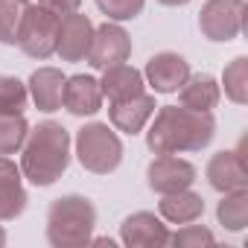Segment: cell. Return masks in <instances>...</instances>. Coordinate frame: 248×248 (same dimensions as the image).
<instances>
[{
    "label": "cell",
    "instance_id": "1",
    "mask_svg": "<svg viewBox=\"0 0 248 248\" xmlns=\"http://www.w3.org/2000/svg\"><path fill=\"white\" fill-rule=\"evenodd\" d=\"M146 132V146L155 155H181L202 152L216 135V120L210 111H193L184 105H161L152 114Z\"/></svg>",
    "mask_w": 248,
    "mask_h": 248
},
{
    "label": "cell",
    "instance_id": "2",
    "mask_svg": "<svg viewBox=\"0 0 248 248\" xmlns=\"http://www.w3.org/2000/svg\"><path fill=\"white\" fill-rule=\"evenodd\" d=\"M21 149V175L35 187L56 184L70 167V132L56 120H44L30 129Z\"/></svg>",
    "mask_w": 248,
    "mask_h": 248
},
{
    "label": "cell",
    "instance_id": "3",
    "mask_svg": "<svg viewBox=\"0 0 248 248\" xmlns=\"http://www.w3.org/2000/svg\"><path fill=\"white\" fill-rule=\"evenodd\" d=\"M96 228V207L85 196H62L47 210V242L56 248L91 242Z\"/></svg>",
    "mask_w": 248,
    "mask_h": 248
},
{
    "label": "cell",
    "instance_id": "4",
    "mask_svg": "<svg viewBox=\"0 0 248 248\" xmlns=\"http://www.w3.org/2000/svg\"><path fill=\"white\" fill-rule=\"evenodd\" d=\"M76 158L93 175H108L123 161V140L108 123H88L76 132Z\"/></svg>",
    "mask_w": 248,
    "mask_h": 248
},
{
    "label": "cell",
    "instance_id": "5",
    "mask_svg": "<svg viewBox=\"0 0 248 248\" xmlns=\"http://www.w3.org/2000/svg\"><path fill=\"white\" fill-rule=\"evenodd\" d=\"M199 30L207 41L228 44L245 30V0H207L199 12Z\"/></svg>",
    "mask_w": 248,
    "mask_h": 248
},
{
    "label": "cell",
    "instance_id": "6",
    "mask_svg": "<svg viewBox=\"0 0 248 248\" xmlns=\"http://www.w3.org/2000/svg\"><path fill=\"white\" fill-rule=\"evenodd\" d=\"M59 15L47 12L44 6L32 3L30 12H27V21L21 27V35H18V47L30 56V59H50L56 53V38H59Z\"/></svg>",
    "mask_w": 248,
    "mask_h": 248
},
{
    "label": "cell",
    "instance_id": "7",
    "mask_svg": "<svg viewBox=\"0 0 248 248\" xmlns=\"http://www.w3.org/2000/svg\"><path fill=\"white\" fill-rule=\"evenodd\" d=\"M129 56H132V38L117 21L93 27V38H91V50H88V64L93 70L123 64V62H129Z\"/></svg>",
    "mask_w": 248,
    "mask_h": 248
},
{
    "label": "cell",
    "instance_id": "8",
    "mask_svg": "<svg viewBox=\"0 0 248 248\" xmlns=\"http://www.w3.org/2000/svg\"><path fill=\"white\" fill-rule=\"evenodd\" d=\"M146 181H149V190L158 196L178 193V190L193 187L196 167L184 158H175V155H158L146 170Z\"/></svg>",
    "mask_w": 248,
    "mask_h": 248
},
{
    "label": "cell",
    "instance_id": "9",
    "mask_svg": "<svg viewBox=\"0 0 248 248\" xmlns=\"http://www.w3.org/2000/svg\"><path fill=\"white\" fill-rule=\"evenodd\" d=\"M93 38V24L82 12H70L59 21V38H56V53L62 62H85Z\"/></svg>",
    "mask_w": 248,
    "mask_h": 248
},
{
    "label": "cell",
    "instance_id": "10",
    "mask_svg": "<svg viewBox=\"0 0 248 248\" xmlns=\"http://www.w3.org/2000/svg\"><path fill=\"white\" fill-rule=\"evenodd\" d=\"M190 76V62L178 53H158L146 62L143 79L152 85L155 93H175Z\"/></svg>",
    "mask_w": 248,
    "mask_h": 248
},
{
    "label": "cell",
    "instance_id": "11",
    "mask_svg": "<svg viewBox=\"0 0 248 248\" xmlns=\"http://www.w3.org/2000/svg\"><path fill=\"white\" fill-rule=\"evenodd\" d=\"M207 184L216 193H233L248 190V170L239 149H222L207 164Z\"/></svg>",
    "mask_w": 248,
    "mask_h": 248
},
{
    "label": "cell",
    "instance_id": "12",
    "mask_svg": "<svg viewBox=\"0 0 248 248\" xmlns=\"http://www.w3.org/2000/svg\"><path fill=\"white\" fill-rule=\"evenodd\" d=\"M120 239L129 248H155V245H170V231L155 213L140 210V213H132L123 219Z\"/></svg>",
    "mask_w": 248,
    "mask_h": 248
},
{
    "label": "cell",
    "instance_id": "13",
    "mask_svg": "<svg viewBox=\"0 0 248 248\" xmlns=\"http://www.w3.org/2000/svg\"><path fill=\"white\" fill-rule=\"evenodd\" d=\"M62 105L73 114V117H93L102 108V88L99 79L88 76V73H76L64 79V91H62Z\"/></svg>",
    "mask_w": 248,
    "mask_h": 248
},
{
    "label": "cell",
    "instance_id": "14",
    "mask_svg": "<svg viewBox=\"0 0 248 248\" xmlns=\"http://www.w3.org/2000/svg\"><path fill=\"white\" fill-rule=\"evenodd\" d=\"M155 96L152 93H138V96H129V99H120V102H111L108 108V117H111V126L117 132H126V135H138L146 123L152 120L155 114Z\"/></svg>",
    "mask_w": 248,
    "mask_h": 248
},
{
    "label": "cell",
    "instance_id": "15",
    "mask_svg": "<svg viewBox=\"0 0 248 248\" xmlns=\"http://www.w3.org/2000/svg\"><path fill=\"white\" fill-rule=\"evenodd\" d=\"M27 190L21 178V167L0 155V222H12L27 210Z\"/></svg>",
    "mask_w": 248,
    "mask_h": 248
},
{
    "label": "cell",
    "instance_id": "16",
    "mask_svg": "<svg viewBox=\"0 0 248 248\" xmlns=\"http://www.w3.org/2000/svg\"><path fill=\"white\" fill-rule=\"evenodd\" d=\"M64 79H67V76H64L59 67H38V70L30 76L27 91H30V96H32V102H35V108H38V111L53 114V111H59V108H62Z\"/></svg>",
    "mask_w": 248,
    "mask_h": 248
},
{
    "label": "cell",
    "instance_id": "17",
    "mask_svg": "<svg viewBox=\"0 0 248 248\" xmlns=\"http://www.w3.org/2000/svg\"><path fill=\"white\" fill-rule=\"evenodd\" d=\"M99 88H102V99H108V102L129 99V96L143 93V73L123 62V64H114V67L102 70Z\"/></svg>",
    "mask_w": 248,
    "mask_h": 248
},
{
    "label": "cell",
    "instance_id": "18",
    "mask_svg": "<svg viewBox=\"0 0 248 248\" xmlns=\"http://www.w3.org/2000/svg\"><path fill=\"white\" fill-rule=\"evenodd\" d=\"M178 93V102L184 108H193V111H213L219 105V96H222V88L219 82L210 76V73H196V76H187V82L175 91Z\"/></svg>",
    "mask_w": 248,
    "mask_h": 248
},
{
    "label": "cell",
    "instance_id": "19",
    "mask_svg": "<svg viewBox=\"0 0 248 248\" xmlns=\"http://www.w3.org/2000/svg\"><path fill=\"white\" fill-rule=\"evenodd\" d=\"M158 210H161V216H164L170 225H187V222L202 219V213H204V199L187 187V190L161 196Z\"/></svg>",
    "mask_w": 248,
    "mask_h": 248
},
{
    "label": "cell",
    "instance_id": "20",
    "mask_svg": "<svg viewBox=\"0 0 248 248\" xmlns=\"http://www.w3.org/2000/svg\"><path fill=\"white\" fill-rule=\"evenodd\" d=\"M216 219L231 233L245 231V225H248V190L222 193V202L216 204Z\"/></svg>",
    "mask_w": 248,
    "mask_h": 248
},
{
    "label": "cell",
    "instance_id": "21",
    "mask_svg": "<svg viewBox=\"0 0 248 248\" xmlns=\"http://www.w3.org/2000/svg\"><path fill=\"white\" fill-rule=\"evenodd\" d=\"M30 6H32L30 0H0V41L3 44H9V47L18 44V35H21Z\"/></svg>",
    "mask_w": 248,
    "mask_h": 248
},
{
    "label": "cell",
    "instance_id": "22",
    "mask_svg": "<svg viewBox=\"0 0 248 248\" xmlns=\"http://www.w3.org/2000/svg\"><path fill=\"white\" fill-rule=\"evenodd\" d=\"M30 135L24 114H0V155H15Z\"/></svg>",
    "mask_w": 248,
    "mask_h": 248
},
{
    "label": "cell",
    "instance_id": "23",
    "mask_svg": "<svg viewBox=\"0 0 248 248\" xmlns=\"http://www.w3.org/2000/svg\"><path fill=\"white\" fill-rule=\"evenodd\" d=\"M222 85H225V96L236 105H245L248 102V59L245 56H236L225 73H222Z\"/></svg>",
    "mask_w": 248,
    "mask_h": 248
},
{
    "label": "cell",
    "instance_id": "24",
    "mask_svg": "<svg viewBox=\"0 0 248 248\" xmlns=\"http://www.w3.org/2000/svg\"><path fill=\"white\" fill-rule=\"evenodd\" d=\"M30 91L18 76H0V114H24Z\"/></svg>",
    "mask_w": 248,
    "mask_h": 248
},
{
    "label": "cell",
    "instance_id": "25",
    "mask_svg": "<svg viewBox=\"0 0 248 248\" xmlns=\"http://www.w3.org/2000/svg\"><path fill=\"white\" fill-rule=\"evenodd\" d=\"M96 6L108 21L120 24V21H135L143 12L146 0H96Z\"/></svg>",
    "mask_w": 248,
    "mask_h": 248
},
{
    "label": "cell",
    "instance_id": "26",
    "mask_svg": "<svg viewBox=\"0 0 248 248\" xmlns=\"http://www.w3.org/2000/svg\"><path fill=\"white\" fill-rule=\"evenodd\" d=\"M213 242H216L213 231H207L204 225H193V222H187L181 231L170 233V245H184V248H190V245H213Z\"/></svg>",
    "mask_w": 248,
    "mask_h": 248
},
{
    "label": "cell",
    "instance_id": "27",
    "mask_svg": "<svg viewBox=\"0 0 248 248\" xmlns=\"http://www.w3.org/2000/svg\"><path fill=\"white\" fill-rule=\"evenodd\" d=\"M38 6H44L47 12L64 18V15H70V12H79L82 0H38Z\"/></svg>",
    "mask_w": 248,
    "mask_h": 248
},
{
    "label": "cell",
    "instance_id": "28",
    "mask_svg": "<svg viewBox=\"0 0 248 248\" xmlns=\"http://www.w3.org/2000/svg\"><path fill=\"white\" fill-rule=\"evenodd\" d=\"M158 3H164V6H187L190 0H158Z\"/></svg>",
    "mask_w": 248,
    "mask_h": 248
},
{
    "label": "cell",
    "instance_id": "29",
    "mask_svg": "<svg viewBox=\"0 0 248 248\" xmlns=\"http://www.w3.org/2000/svg\"><path fill=\"white\" fill-rule=\"evenodd\" d=\"M0 245H6V231L0 228Z\"/></svg>",
    "mask_w": 248,
    "mask_h": 248
}]
</instances>
